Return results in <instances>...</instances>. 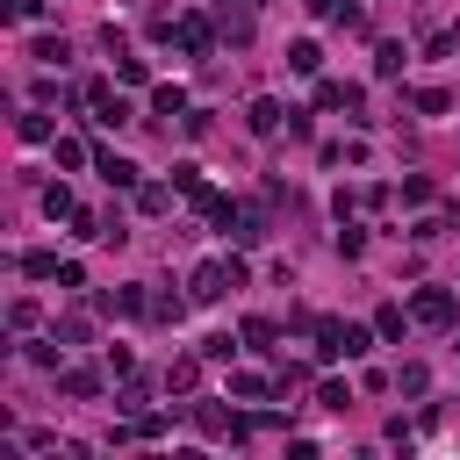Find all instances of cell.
<instances>
[{"label":"cell","mask_w":460,"mask_h":460,"mask_svg":"<svg viewBox=\"0 0 460 460\" xmlns=\"http://www.w3.org/2000/svg\"><path fill=\"white\" fill-rule=\"evenodd\" d=\"M244 338H252L259 352H273V323H266V316H252V323H244Z\"/></svg>","instance_id":"cell-25"},{"label":"cell","mask_w":460,"mask_h":460,"mask_svg":"<svg viewBox=\"0 0 460 460\" xmlns=\"http://www.w3.org/2000/svg\"><path fill=\"white\" fill-rule=\"evenodd\" d=\"M316 352L323 359H359L367 352V331L359 323H316Z\"/></svg>","instance_id":"cell-1"},{"label":"cell","mask_w":460,"mask_h":460,"mask_svg":"<svg viewBox=\"0 0 460 460\" xmlns=\"http://www.w3.org/2000/svg\"><path fill=\"white\" fill-rule=\"evenodd\" d=\"M288 65H295V72H316V65H323V50H316V43H295V50H288Z\"/></svg>","instance_id":"cell-17"},{"label":"cell","mask_w":460,"mask_h":460,"mask_svg":"<svg viewBox=\"0 0 460 460\" xmlns=\"http://www.w3.org/2000/svg\"><path fill=\"white\" fill-rule=\"evenodd\" d=\"M58 388H65V395H79V402H86V395H93V388H101V381H93V374H86V367H65V381H58Z\"/></svg>","instance_id":"cell-14"},{"label":"cell","mask_w":460,"mask_h":460,"mask_svg":"<svg viewBox=\"0 0 460 460\" xmlns=\"http://www.w3.org/2000/svg\"><path fill=\"white\" fill-rule=\"evenodd\" d=\"M194 381H201V359H172V367H165V388H180V395H187Z\"/></svg>","instance_id":"cell-11"},{"label":"cell","mask_w":460,"mask_h":460,"mask_svg":"<svg viewBox=\"0 0 460 460\" xmlns=\"http://www.w3.org/2000/svg\"><path fill=\"white\" fill-rule=\"evenodd\" d=\"M137 208H144V216H165V208H172V187H137Z\"/></svg>","instance_id":"cell-13"},{"label":"cell","mask_w":460,"mask_h":460,"mask_svg":"<svg viewBox=\"0 0 460 460\" xmlns=\"http://www.w3.org/2000/svg\"><path fill=\"white\" fill-rule=\"evenodd\" d=\"M36 58H43V65H65L72 50H65V36H43V43H36Z\"/></svg>","instance_id":"cell-22"},{"label":"cell","mask_w":460,"mask_h":460,"mask_svg":"<svg viewBox=\"0 0 460 460\" xmlns=\"http://www.w3.org/2000/svg\"><path fill=\"white\" fill-rule=\"evenodd\" d=\"M410 108H417V115H446V93H438V86H417Z\"/></svg>","instance_id":"cell-16"},{"label":"cell","mask_w":460,"mask_h":460,"mask_svg":"<svg viewBox=\"0 0 460 460\" xmlns=\"http://www.w3.org/2000/svg\"><path fill=\"white\" fill-rule=\"evenodd\" d=\"M43 216H72V187H43Z\"/></svg>","instance_id":"cell-19"},{"label":"cell","mask_w":460,"mask_h":460,"mask_svg":"<svg viewBox=\"0 0 460 460\" xmlns=\"http://www.w3.org/2000/svg\"><path fill=\"white\" fill-rule=\"evenodd\" d=\"M374 72L395 79V72H402V43H381V50H374Z\"/></svg>","instance_id":"cell-15"},{"label":"cell","mask_w":460,"mask_h":460,"mask_svg":"<svg viewBox=\"0 0 460 460\" xmlns=\"http://www.w3.org/2000/svg\"><path fill=\"white\" fill-rule=\"evenodd\" d=\"M230 237H237V244H259V237H266V216H259V208H230Z\"/></svg>","instance_id":"cell-6"},{"label":"cell","mask_w":460,"mask_h":460,"mask_svg":"<svg viewBox=\"0 0 460 460\" xmlns=\"http://www.w3.org/2000/svg\"><path fill=\"white\" fill-rule=\"evenodd\" d=\"M86 101H93V108H101V115H93V122H101V129H122V122H129V101H122V93H115V86H101V79H93V86H86Z\"/></svg>","instance_id":"cell-2"},{"label":"cell","mask_w":460,"mask_h":460,"mask_svg":"<svg viewBox=\"0 0 460 460\" xmlns=\"http://www.w3.org/2000/svg\"><path fill=\"white\" fill-rule=\"evenodd\" d=\"M230 395H244V402H259V395H266V381H259V374H230Z\"/></svg>","instance_id":"cell-21"},{"label":"cell","mask_w":460,"mask_h":460,"mask_svg":"<svg viewBox=\"0 0 460 460\" xmlns=\"http://www.w3.org/2000/svg\"><path fill=\"white\" fill-rule=\"evenodd\" d=\"M101 309H108V316H144L151 302H144L137 288H115V295H101Z\"/></svg>","instance_id":"cell-8"},{"label":"cell","mask_w":460,"mask_h":460,"mask_svg":"<svg viewBox=\"0 0 460 460\" xmlns=\"http://www.w3.org/2000/svg\"><path fill=\"white\" fill-rule=\"evenodd\" d=\"M151 108H158V115H180V108H187V93H180V86H158V93H151Z\"/></svg>","instance_id":"cell-18"},{"label":"cell","mask_w":460,"mask_h":460,"mask_svg":"<svg viewBox=\"0 0 460 460\" xmlns=\"http://www.w3.org/2000/svg\"><path fill=\"white\" fill-rule=\"evenodd\" d=\"M14 129H22L29 144H43V137H50V115H43V108H29V115H14Z\"/></svg>","instance_id":"cell-12"},{"label":"cell","mask_w":460,"mask_h":460,"mask_svg":"<svg viewBox=\"0 0 460 460\" xmlns=\"http://www.w3.org/2000/svg\"><path fill=\"white\" fill-rule=\"evenodd\" d=\"M410 309H417L424 323H453V295H446V288H424V295H417Z\"/></svg>","instance_id":"cell-5"},{"label":"cell","mask_w":460,"mask_h":460,"mask_svg":"<svg viewBox=\"0 0 460 460\" xmlns=\"http://www.w3.org/2000/svg\"><path fill=\"white\" fill-rule=\"evenodd\" d=\"M216 29L230 43H252V0H216Z\"/></svg>","instance_id":"cell-3"},{"label":"cell","mask_w":460,"mask_h":460,"mask_svg":"<svg viewBox=\"0 0 460 460\" xmlns=\"http://www.w3.org/2000/svg\"><path fill=\"white\" fill-rule=\"evenodd\" d=\"M172 36H180V50H187V58H208V43H216L201 14H180V22H172Z\"/></svg>","instance_id":"cell-4"},{"label":"cell","mask_w":460,"mask_h":460,"mask_svg":"<svg viewBox=\"0 0 460 460\" xmlns=\"http://www.w3.org/2000/svg\"><path fill=\"white\" fill-rule=\"evenodd\" d=\"M101 180H108V187H137V165H129V158H115V151H108V158H101Z\"/></svg>","instance_id":"cell-10"},{"label":"cell","mask_w":460,"mask_h":460,"mask_svg":"<svg viewBox=\"0 0 460 460\" xmlns=\"http://www.w3.org/2000/svg\"><path fill=\"white\" fill-rule=\"evenodd\" d=\"M7 14H14V22H36V14H43V0H7Z\"/></svg>","instance_id":"cell-27"},{"label":"cell","mask_w":460,"mask_h":460,"mask_svg":"<svg viewBox=\"0 0 460 460\" xmlns=\"http://www.w3.org/2000/svg\"><path fill=\"white\" fill-rule=\"evenodd\" d=\"M180 309H187L180 295H151V316H158V323H180Z\"/></svg>","instance_id":"cell-20"},{"label":"cell","mask_w":460,"mask_h":460,"mask_svg":"<svg viewBox=\"0 0 460 460\" xmlns=\"http://www.w3.org/2000/svg\"><path fill=\"white\" fill-rule=\"evenodd\" d=\"M316 101H323V108H359V86H345V79H323V86H316Z\"/></svg>","instance_id":"cell-9"},{"label":"cell","mask_w":460,"mask_h":460,"mask_svg":"<svg viewBox=\"0 0 460 460\" xmlns=\"http://www.w3.org/2000/svg\"><path fill=\"white\" fill-rule=\"evenodd\" d=\"M374 331H381V338H402V309H395V302H388V309H381V316H374Z\"/></svg>","instance_id":"cell-24"},{"label":"cell","mask_w":460,"mask_h":460,"mask_svg":"<svg viewBox=\"0 0 460 460\" xmlns=\"http://www.w3.org/2000/svg\"><path fill=\"white\" fill-rule=\"evenodd\" d=\"M244 122H252L259 137H273V129L288 122V108H280V101H252V115H244Z\"/></svg>","instance_id":"cell-7"},{"label":"cell","mask_w":460,"mask_h":460,"mask_svg":"<svg viewBox=\"0 0 460 460\" xmlns=\"http://www.w3.org/2000/svg\"><path fill=\"white\" fill-rule=\"evenodd\" d=\"M237 345H230V331H216V338H201V359H230Z\"/></svg>","instance_id":"cell-26"},{"label":"cell","mask_w":460,"mask_h":460,"mask_svg":"<svg viewBox=\"0 0 460 460\" xmlns=\"http://www.w3.org/2000/svg\"><path fill=\"white\" fill-rule=\"evenodd\" d=\"M58 165H86V144L79 137H58Z\"/></svg>","instance_id":"cell-23"}]
</instances>
